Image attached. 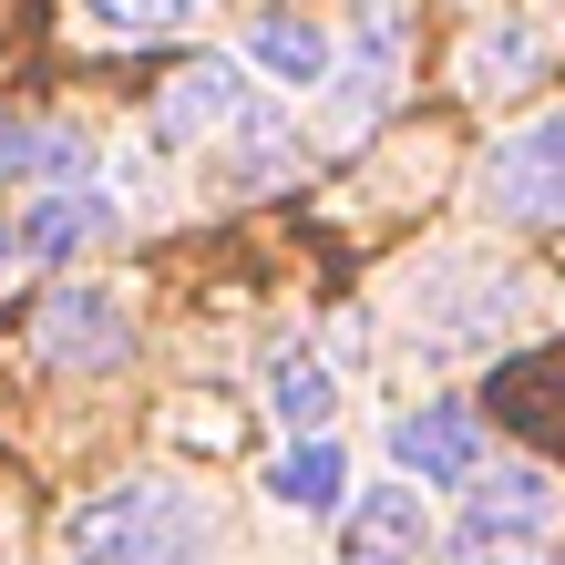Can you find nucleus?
I'll list each match as a JSON object with an SVG mask.
<instances>
[{
	"mask_svg": "<svg viewBox=\"0 0 565 565\" xmlns=\"http://www.w3.org/2000/svg\"><path fill=\"white\" fill-rule=\"evenodd\" d=\"M62 545L83 565H195L216 545V514H206V493H185V483H114V493H93V504H73Z\"/></svg>",
	"mask_w": 565,
	"mask_h": 565,
	"instance_id": "f257e3e1",
	"label": "nucleus"
},
{
	"mask_svg": "<svg viewBox=\"0 0 565 565\" xmlns=\"http://www.w3.org/2000/svg\"><path fill=\"white\" fill-rule=\"evenodd\" d=\"M483 206L514 216V226H565V114L514 124V135L483 154Z\"/></svg>",
	"mask_w": 565,
	"mask_h": 565,
	"instance_id": "f03ea898",
	"label": "nucleus"
},
{
	"mask_svg": "<svg viewBox=\"0 0 565 565\" xmlns=\"http://www.w3.org/2000/svg\"><path fill=\"white\" fill-rule=\"evenodd\" d=\"M31 350H42L52 371H124V360H135V309H124L114 288L73 278V288H52V298H42V329H31Z\"/></svg>",
	"mask_w": 565,
	"mask_h": 565,
	"instance_id": "7ed1b4c3",
	"label": "nucleus"
},
{
	"mask_svg": "<svg viewBox=\"0 0 565 565\" xmlns=\"http://www.w3.org/2000/svg\"><path fill=\"white\" fill-rule=\"evenodd\" d=\"M391 462L402 483H483V422L462 402H422V412H391Z\"/></svg>",
	"mask_w": 565,
	"mask_h": 565,
	"instance_id": "20e7f679",
	"label": "nucleus"
},
{
	"mask_svg": "<svg viewBox=\"0 0 565 565\" xmlns=\"http://www.w3.org/2000/svg\"><path fill=\"white\" fill-rule=\"evenodd\" d=\"M257 114V83H247V62H226V52H195L175 83L154 93V145H195V135H216V124H247Z\"/></svg>",
	"mask_w": 565,
	"mask_h": 565,
	"instance_id": "39448f33",
	"label": "nucleus"
},
{
	"mask_svg": "<svg viewBox=\"0 0 565 565\" xmlns=\"http://www.w3.org/2000/svg\"><path fill=\"white\" fill-rule=\"evenodd\" d=\"M422 545H431L422 483H381L340 514V565H422Z\"/></svg>",
	"mask_w": 565,
	"mask_h": 565,
	"instance_id": "423d86ee",
	"label": "nucleus"
},
{
	"mask_svg": "<svg viewBox=\"0 0 565 565\" xmlns=\"http://www.w3.org/2000/svg\"><path fill=\"white\" fill-rule=\"evenodd\" d=\"M247 73H257V83L309 93V83L340 73V52H329V31H319L309 11H257V21H247Z\"/></svg>",
	"mask_w": 565,
	"mask_h": 565,
	"instance_id": "0eeeda50",
	"label": "nucleus"
},
{
	"mask_svg": "<svg viewBox=\"0 0 565 565\" xmlns=\"http://www.w3.org/2000/svg\"><path fill=\"white\" fill-rule=\"evenodd\" d=\"M114 237V195L104 185H42L21 206V247L31 257H83V247H104Z\"/></svg>",
	"mask_w": 565,
	"mask_h": 565,
	"instance_id": "6e6552de",
	"label": "nucleus"
},
{
	"mask_svg": "<svg viewBox=\"0 0 565 565\" xmlns=\"http://www.w3.org/2000/svg\"><path fill=\"white\" fill-rule=\"evenodd\" d=\"M268 493L288 514H350L360 504V493H350V452L329 443V431H298V452L268 462Z\"/></svg>",
	"mask_w": 565,
	"mask_h": 565,
	"instance_id": "1a4fd4ad",
	"label": "nucleus"
},
{
	"mask_svg": "<svg viewBox=\"0 0 565 565\" xmlns=\"http://www.w3.org/2000/svg\"><path fill=\"white\" fill-rule=\"evenodd\" d=\"M268 412H278L288 431H329V412H340V371H329L319 350L278 340V350H268Z\"/></svg>",
	"mask_w": 565,
	"mask_h": 565,
	"instance_id": "9d476101",
	"label": "nucleus"
},
{
	"mask_svg": "<svg viewBox=\"0 0 565 565\" xmlns=\"http://www.w3.org/2000/svg\"><path fill=\"white\" fill-rule=\"evenodd\" d=\"M545 52H555V31L545 21H493L473 52H462V83L473 93H514V83H535L545 73Z\"/></svg>",
	"mask_w": 565,
	"mask_h": 565,
	"instance_id": "9b49d317",
	"label": "nucleus"
},
{
	"mask_svg": "<svg viewBox=\"0 0 565 565\" xmlns=\"http://www.w3.org/2000/svg\"><path fill=\"white\" fill-rule=\"evenodd\" d=\"M473 524H493V535H545V514H555V483L535 473V462H504V473H483L473 483V504H462Z\"/></svg>",
	"mask_w": 565,
	"mask_h": 565,
	"instance_id": "f8f14e48",
	"label": "nucleus"
},
{
	"mask_svg": "<svg viewBox=\"0 0 565 565\" xmlns=\"http://www.w3.org/2000/svg\"><path fill=\"white\" fill-rule=\"evenodd\" d=\"M206 0H83L93 31H114V42H154V31H185Z\"/></svg>",
	"mask_w": 565,
	"mask_h": 565,
	"instance_id": "ddd939ff",
	"label": "nucleus"
},
{
	"mask_svg": "<svg viewBox=\"0 0 565 565\" xmlns=\"http://www.w3.org/2000/svg\"><path fill=\"white\" fill-rule=\"evenodd\" d=\"M443 565H545V535H493V524L462 514L443 535Z\"/></svg>",
	"mask_w": 565,
	"mask_h": 565,
	"instance_id": "4468645a",
	"label": "nucleus"
},
{
	"mask_svg": "<svg viewBox=\"0 0 565 565\" xmlns=\"http://www.w3.org/2000/svg\"><path fill=\"white\" fill-rule=\"evenodd\" d=\"M42 154H52V135H42V124L0 114V175H42Z\"/></svg>",
	"mask_w": 565,
	"mask_h": 565,
	"instance_id": "2eb2a0df",
	"label": "nucleus"
},
{
	"mask_svg": "<svg viewBox=\"0 0 565 565\" xmlns=\"http://www.w3.org/2000/svg\"><path fill=\"white\" fill-rule=\"evenodd\" d=\"M21 257H31V247H21V226H0V288H11V268H21Z\"/></svg>",
	"mask_w": 565,
	"mask_h": 565,
	"instance_id": "dca6fc26",
	"label": "nucleus"
}]
</instances>
